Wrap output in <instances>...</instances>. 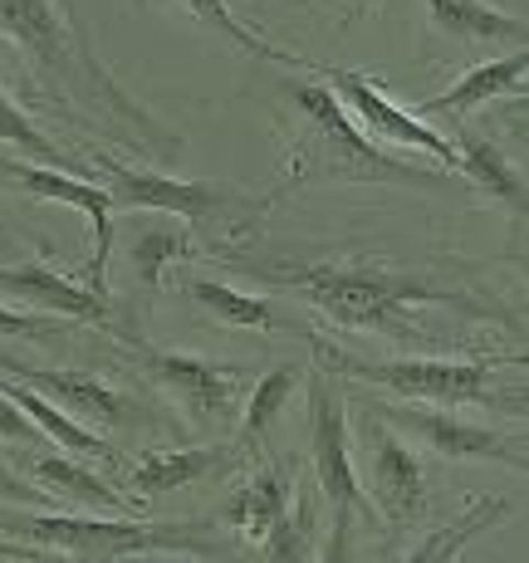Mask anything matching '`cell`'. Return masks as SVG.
<instances>
[{"label":"cell","instance_id":"cell-1","mask_svg":"<svg viewBox=\"0 0 529 563\" xmlns=\"http://www.w3.org/2000/svg\"><path fill=\"white\" fill-rule=\"evenodd\" d=\"M0 40L20 49L40 103L59 108L69 123H93L118 143H133L162 167L177 162L181 133L118 84L113 64L93 45L89 20L79 15V0H0Z\"/></svg>","mask_w":529,"mask_h":563},{"label":"cell","instance_id":"cell-2","mask_svg":"<svg viewBox=\"0 0 529 563\" xmlns=\"http://www.w3.org/2000/svg\"><path fill=\"white\" fill-rule=\"evenodd\" d=\"M255 279L279 289H295L309 299L323 319L343 323V329H368L387 333L403 343H437L441 329L431 319L451 313V319H481V299H466L456 289L427 285L422 275L387 265H333V260H265V265H245Z\"/></svg>","mask_w":529,"mask_h":563},{"label":"cell","instance_id":"cell-3","mask_svg":"<svg viewBox=\"0 0 529 563\" xmlns=\"http://www.w3.org/2000/svg\"><path fill=\"white\" fill-rule=\"evenodd\" d=\"M285 99L295 103L299 118V133L289 137L285 153V187H319V181H397L417 191L447 187V172L387 157L323 79H289Z\"/></svg>","mask_w":529,"mask_h":563},{"label":"cell","instance_id":"cell-4","mask_svg":"<svg viewBox=\"0 0 529 563\" xmlns=\"http://www.w3.org/2000/svg\"><path fill=\"white\" fill-rule=\"evenodd\" d=\"M315 343V363L329 367L333 377H353V383L397 393L403 402H427V407H505L525 417V393L500 397L495 387V367L515 358H353V353L333 349L309 333Z\"/></svg>","mask_w":529,"mask_h":563},{"label":"cell","instance_id":"cell-5","mask_svg":"<svg viewBox=\"0 0 529 563\" xmlns=\"http://www.w3.org/2000/svg\"><path fill=\"white\" fill-rule=\"evenodd\" d=\"M0 534L40 544L59 559H89V563H118V559H147V554H216L207 539L191 529H167V525H137L128 515H10L0 510Z\"/></svg>","mask_w":529,"mask_h":563},{"label":"cell","instance_id":"cell-6","mask_svg":"<svg viewBox=\"0 0 529 563\" xmlns=\"http://www.w3.org/2000/svg\"><path fill=\"white\" fill-rule=\"evenodd\" d=\"M89 167L103 172V187L113 206L128 211H167L181 221H207V225H225L231 241H245L261 225L269 197L265 191H241V187H221V181H181L167 172H137L123 167L108 153H89Z\"/></svg>","mask_w":529,"mask_h":563},{"label":"cell","instance_id":"cell-7","mask_svg":"<svg viewBox=\"0 0 529 563\" xmlns=\"http://www.w3.org/2000/svg\"><path fill=\"white\" fill-rule=\"evenodd\" d=\"M309 461H315V485L329 510V544L323 554L343 559L349 554L353 525L363 515V485L353 471V431L349 411H343V387L329 367H319L309 383Z\"/></svg>","mask_w":529,"mask_h":563},{"label":"cell","instance_id":"cell-8","mask_svg":"<svg viewBox=\"0 0 529 563\" xmlns=\"http://www.w3.org/2000/svg\"><path fill=\"white\" fill-rule=\"evenodd\" d=\"M123 349H133L137 373L147 383H157L177 407H187V417L197 427H211V431L231 427L245 393H251V373L241 363H211V358H197V353L153 349L147 339H133Z\"/></svg>","mask_w":529,"mask_h":563},{"label":"cell","instance_id":"cell-9","mask_svg":"<svg viewBox=\"0 0 529 563\" xmlns=\"http://www.w3.org/2000/svg\"><path fill=\"white\" fill-rule=\"evenodd\" d=\"M309 74L339 93V103L349 108V118L368 137H387V143H397V147L427 153L441 172H456V143H451L447 133H437L427 118H417L412 108H397L383 89H377V79H368V74H359V69H333V64H315Z\"/></svg>","mask_w":529,"mask_h":563},{"label":"cell","instance_id":"cell-10","mask_svg":"<svg viewBox=\"0 0 529 563\" xmlns=\"http://www.w3.org/2000/svg\"><path fill=\"white\" fill-rule=\"evenodd\" d=\"M0 373L15 377V383L35 387L40 397H49L54 407H64L69 417L93 421L99 431H128V427H157V411L143 407L137 397L118 393V387L99 383L84 367H35L15 353H0Z\"/></svg>","mask_w":529,"mask_h":563},{"label":"cell","instance_id":"cell-11","mask_svg":"<svg viewBox=\"0 0 529 563\" xmlns=\"http://www.w3.org/2000/svg\"><path fill=\"white\" fill-rule=\"evenodd\" d=\"M373 417H383L387 427H403L407 437H417L447 461H491L505 471H525V431H495L481 421H461L456 407H407V402H368Z\"/></svg>","mask_w":529,"mask_h":563},{"label":"cell","instance_id":"cell-12","mask_svg":"<svg viewBox=\"0 0 529 563\" xmlns=\"http://www.w3.org/2000/svg\"><path fill=\"white\" fill-rule=\"evenodd\" d=\"M359 441H363V456H368V490H373L377 519L387 529H417L431 510V481H427L422 461L373 411L359 417Z\"/></svg>","mask_w":529,"mask_h":563},{"label":"cell","instance_id":"cell-13","mask_svg":"<svg viewBox=\"0 0 529 563\" xmlns=\"http://www.w3.org/2000/svg\"><path fill=\"white\" fill-rule=\"evenodd\" d=\"M0 177L15 181L30 201H59L74 206V211L89 221L93 231V260L84 265V285L108 295V255H113V197L108 187H93L84 181L79 172H64V167H45V162H15V157H0Z\"/></svg>","mask_w":529,"mask_h":563},{"label":"cell","instance_id":"cell-14","mask_svg":"<svg viewBox=\"0 0 529 563\" xmlns=\"http://www.w3.org/2000/svg\"><path fill=\"white\" fill-rule=\"evenodd\" d=\"M0 295L20 299V305L35 309V313L79 319V323H89V329H99V333H108V339H118V343L143 339L137 323L123 319L108 295L79 285V279H69V275H54L49 265H35V260H30V265H0Z\"/></svg>","mask_w":529,"mask_h":563},{"label":"cell","instance_id":"cell-15","mask_svg":"<svg viewBox=\"0 0 529 563\" xmlns=\"http://www.w3.org/2000/svg\"><path fill=\"white\" fill-rule=\"evenodd\" d=\"M245 461L241 446H187V451H143L133 465H123V490L133 495L137 505L147 510V500L157 495H172L181 485H197V481H211V475H225Z\"/></svg>","mask_w":529,"mask_h":563},{"label":"cell","instance_id":"cell-16","mask_svg":"<svg viewBox=\"0 0 529 563\" xmlns=\"http://www.w3.org/2000/svg\"><path fill=\"white\" fill-rule=\"evenodd\" d=\"M20 471L30 475V481L40 485V490H49L59 505H89V510H103V515H137L143 505L133 500V495L123 490V485L103 481V471H89V461H74V456H20Z\"/></svg>","mask_w":529,"mask_h":563},{"label":"cell","instance_id":"cell-17","mask_svg":"<svg viewBox=\"0 0 529 563\" xmlns=\"http://www.w3.org/2000/svg\"><path fill=\"white\" fill-rule=\"evenodd\" d=\"M525 69H529V49L520 45V49L505 54V59H491V64H481V69H466L447 93L417 103L412 113L417 118H466V113H476V108L491 103V99L525 93Z\"/></svg>","mask_w":529,"mask_h":563},{"label":"cell","instance_id":"cell-18","mask_svg":"<svg viewBox=\"0 0 529 563\" xmlns=\"http://www.w3.org/2000/svg\"><path fill=\"white\" fill-rule=\"evenodd\" d=\"M427 5V20L441 40L451 45H510L520 49L525 45V20L520 15H505L495 10L491 0H422Z\"/></svg>","mask_w":529,"mask_h":563},{"label":"cell","instance_id":"cell-19","mask_svg":"<svg viewBox=\"0 0 529 563\" xmlns=\"http://www.w3.org/2000/svg\"><path fill=\"white\" fill-rule=\"evenodd\" d=\"M289 500H295V471H285V465H261V471L221 505V525H231L241 539L261 544L269 534V525L289 510Z\"/></svg>","mask_w":529,"mask_h":563},{"label":"cell","instance_id":"cell-20","mask_svg":"<svg viewBox=\"0 0 529 563\" xmlns=\"http://www.w3.org/2000/svg\"><path fill=\"white\" fill-rule=\"evenodd\" d=\"M191 221H181V216H167V211H153V221H143L133 231V241H128V260H133V275L143 279L147 289H157L162 279H167L172 265H181V260L197 255V241H191Z\"/></svg>","mask_w":529,"mask_h":563},{"label":"cell","instance_id":"cell-21","mask_svg":"<svg viewBox=\"0 0 529 563\" xmlns=\"http://www.w3.org/2000/svg\"><path fill=\"white\" fill-rule=\"evenodd\" d=\"M187 299H197V305L207 309L216 323H231V329L309 333L305 323H295L279 305H269V299H251V295H241V289L221 285V279H201V275H191V279H187Z\"/></svg>","mask_w":529,"mask_h":563},{"label":"cell","instance_id":"cell-22","mask_svg":"<svg viewBox=\"0 0 529 563\" xmlns=\"http://www.w3.org/2000/svg\"><path fill=\"white\" fill-rule=\"evenodd\" d=\"M167 5L187 10L197 25H207L211 35H221L225 45H235L241 54H251V59H265V64H279V69H315V59H305V54L285 49V45H269L261 30H251L241 15H235V0H167Z\"/></svg>","mask_w":529,"mask_h":563},{"label":"cell","instance_id":"cell-23","mask_svg":"<svg viewBox=\"0 0 529 563\" xmlns=\"http://www.w3.org/2000/svg\"><path fill=\"white\" fill-rule=\"evenodd\" d=\"M299 377H305V373L285 363V367H269L265 377H255V383H251V393H245V411H241V431H235V446H241L251 461H261L269 427L285 417V407H289V397H295Z\"/></svg>","mask_w":529,"mask_h":563},{"label":"cell","instance_id":"cell-24","mask_svg":"<svg viewBox=\"0 0 529 563\" xmlns=\"http://www.w3.org/2000/svg\"><path fill=\"white\" fill-rule=\"evenodd\" d=\"M451 143H456V172L471 181V187H481L485 197H500L510 211L525 216V177L500 147L485 143L476 133H456Z\"/></svg>","mask_w":529,"mask_h":563},{"label":"cell","instance_id":"cell-25","mask_svg":"<svg viewBox=\"0 0 529 563\" xmlns=\"http://www.w3.org/2000/svg\"><path fill=\"white\" fill-rule=\"evenodd\" d=\"M515 505L510 500H495V495H485V500H471V510L456 519L451 529H437V534L427 539L422 549H412V563H447V559H456L461 549L471 544V539L481 534V529H491V525H500V519H510Z\"/></svg>","mask_w":529,"mask_h":563},{"label":"cell","instance_id":"cell-26","mask_svg":"<svg viewBox=\"0 0 529 563\" xmlns=\"http://www.w3.org/2000/svg\"><path fill=\"white\" fill-rule=\"evenodd\" d=\"M0 143H10V147H20V153H30V157H40L45 167H64V172H89V162H79V157H69L59 143H49V133H40L35 128V118L25 113L15 99H10L5 89H0Z\"/></svg>","mask_w":529,"mask_h":563},{"label":"cell","instance_id":"cell-27","mask_svg":"<svg viewBox=\"0 0 529 563\" xmlns=\"http://www.w3.org/2000/svg\"><path fill=\"white\" fill-rule=\"evenodd\" d=\"M261 559H315V505L309 495H295L289 510L269 525L261 539Z\"/></svg>","mask_w":529,"mask_h":563},{"label":"cell","instance_id":"cell-28","mask_svg":"<svg viewBox=\"0 0 529 563\" xmlns=\"http://www.w3.org/2000/svg\"><path fill=\"white\" fill-rule=\"evenodd\" d=\"M69 333V319L59 313H35V309H10L0 305V339H30V343H49Z\"/></svg>","mask_w":529,"mask_h":563},{"label":"cell","instance_id":"cell-29","mask_svg":"<svg viewBox=\"0 0 529 563\" xmlns=\"http://www.w3.org/2000/svg\"><path fill=\"white\" fill-rule=\"evenodd\" d=\"M0 446H20V451H40L49 446V437L25 417L5 393H0Z\"/></svg>","mask_w":529,"mask_h":563},{"label":"cell","instance_id":"cell-30","mask_svg":"<svg viewBox=\"0 0 529 563\" xmlns=\"http://www.w3.org/2000/svg\"><path fill=\"white\" fill-rule=\"evenodd\" d=\"M0 505H30V510H59V500H54L49 490H40L30 475H15L0 465Z\"/></svg>","mask_w":529,"mask_h":563},{"label":"cell","instance_id":"cell-31","mask_svg":"<svg viewBox=\"0 0 529 563\" xmlns=\"http://www.w3.org/2000/svg\"><path fill=\"white\" fill-rule=\"evenodd\" d=\"M45 559H49V549L25 544V539L0 534V563H45Z\"/></svg>","mask_w":529,"mask_h":563},{"label":"cell","instance_id":"cell-32","mask_svg":"<svg viewBox=\"0 0 529 563\" xmlns=\"http://www.w3.org/2000/svg\"><path fill=\"white\" fill-rule=\"evenodd\" d=\"M319 5H323V0H319ZM329 5H349V15H359V10H373L377 0H329Z\"/></svg>","mask_w":529,"mask_h":563}]
</instances>
